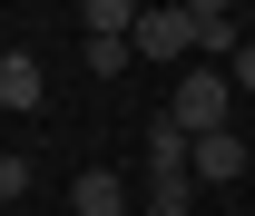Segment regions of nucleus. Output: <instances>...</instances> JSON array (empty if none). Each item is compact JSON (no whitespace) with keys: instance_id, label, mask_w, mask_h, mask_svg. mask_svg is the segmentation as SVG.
Masks as SVG:
<instances>
[{"instance_id":"f257e3e1","label":"nucleus","mask_w":255,"mask_h":216,"mask_svg":"<svg viewBox=\"0 0 255 216\" xmlns=\"http://www.w3.org/2000/svg\"><path fill=\"white\" fill-rule=\"evenodd\" d=\"M167 118H177V128H196V138H206V128H226V69H206V59H196L187 79H177V98H167Z\"/></svg>"},{"instance_id":"f03ea898","label":"nucleus","mask_w":255,"mask_h":216,"mask_svg":"<svg viewBox=\"0 0 255 216\" xmlns=\"http://www.w3.org/2000/svg\"><path fill=\"white\" fill-rule=\"evenodd\" d=\"M128 49H137V59H187V49H196V20L177 10V0H157V10H137Z\"/></svg>"},{"instance_id":"7ed1b4c3","label":"nucleus","mask_w":255,"mask_h":216,"mask_svg":"<svg viewBox=\"0 0 255 216\" xmlns=\"http://www.w3.org/2000/svg\"><path fill=\"white\" fill-rule=\"evenodd\" d=\"M187 177L196 187H236L246 177V138H236V128H206V138L187 148Z\"/></svg>"},{"instance_id":"20e7f679","label":"nucleus","mask_w":255,"mask_h":216,"mask_svg":"<svg viewBox=\"0 0 255 216\" xmlns=\"http://www.w3.org/2000/svg\"><path fill=\"white\" fill-rule=\"evenodd\" d=\"M39 98H49V79H39V59H30V49H10V59H0V108H20V118H30Z\"/></svg>"},{"instance_id":"39448f33","label":"nucleus","mask_w":255,"mask_h":216,"mask_svg":"<svg viewBox=\"0 0 255 216\" xmlns=\"http://www.w3.org/2000/svg\"><path fill=\"white\" fill-rule=\"evenodd\" d=\"M187 148H196V128L157 118V128H147V177H187Z\"/></svg>"},{"instance_id":"423d86ee","label":"nucleus","mask_w":255,"mask_h":216,"mask_svg":"<svg viewBox=\"0 0 255 216\" xmlns=\"http://www.w3.org/2000/svg\"><path fill=\"white\" fill-rule=\"evenodd\" d=\"M69 207H79V216H128V187L108 177V167H89V177L69 187Z\"/></svg>"},{"instance_id":"0eeeda50","label":"nucleus","mask_w":255,"mask_h":216,"mask_svg":"<svg viewBox=\"0 0 255 216\" xmlns=\"http://www.w3.org/2000/svg\"><path fill=\"white\" fill-rule=\"evenodd\" d=\"M79 30L89 39H128L137 30V0H79Z\"/></svg>"},{"instance_id":"6e6552de","label":"nucleus","mask_w":255,"mask_h":216,"mask_svg":"<svg viewBox=\"0 0 255 216\" xmlns=\"http://www.w3.org/2000/svg\"><path fill=\"white\" fill-rule=\"evenodd\" d=\"M147 216H196V177H157L147 187Z\"/></svg>"},{"instance_id":"1a4fd4ad","label":"nucleus","mask_w":255,"mask_h":216,"mask_svg":"<svg viewBox=\"0 0 255 216\" xmlns=\"http://www.w3.org/2000/svg\"><path fill=\"white\" fill-rule=\"evenodd\" d=\"M128 59H137V49H128V39H89V69H98V79H118Z\"/></svg>"},{"instance_id":"9d476101","label":"nucleus","mask_w":255,"mask_h":216,"mask_svg":"<svg viewBox=\"0 0 255 216\" xmlns=\"http://www.w3.org/2000/svg\"><path fill=\"white\" fill-rule=\"evenodd\" d=\"M20 187H30V157H0V207H20Z\"/></svg>"},{"instance_id":"9b49d317","label":"nucleus","mask_w":255,"mask_h":216,"mask_svg":"<svg viewBox=\"0 0 255 216\" xmlns=\"http://www.w3.org/2000/svg\"><path fill=\"white\" fill-rule=\"evenodd\" d=\"M187 20H236V0H177Z\"/></svg>"},{"instance_id":"f8f14e48","label":"nucleus","mask_w":255,"mask_h":216,"mask_svg":"<svg viewBox=\"0 0 255 216\" xmlns=\"http://www.w3.org/2000/svg\"><path fill=\"white\" fill-rule=\"evenodd\" d=\"M226 69H236V89H255V39H236V59H226Z\"/></svg>"},{"instance_id":"ddd939ff","label":"nucleus","mask_w":255,"mask_h":216,"mask_svg":"<svg viewBox=\"0 0 255 216\" xmlns=\"http://www.w3.org/2000/svg\"><path fill=\"white\" fill-rule=\"evenodd\" d=\"M137 10H157V0H137Z\"/></svg>"},{"instance_id":"4468645a","label":"nucleus","mask_w":255,"mask_h":216,"mask_svg":"<svg viewBox=\"0 0 255 216\" xmlns=\"http://www.w3.org/2000/svg\"><path fill=\"white\" fill-rule=\"evenodd\" d=\"M0 216H10V207H0Z\"/></svg>"}]
</instances>
